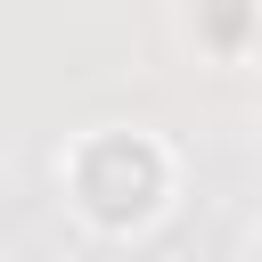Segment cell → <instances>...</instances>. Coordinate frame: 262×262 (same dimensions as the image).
<instances>
[{
  "label": "cell",
  "mask_w": 262,
  "mask_h": 262,
  "mask_svg": "<svg viewBox=\"0 0 262 262\" xmlns=\"http://www.w3.org/2000/svg\"><path fill=\"white\" fill-rule=\"evenodd\" d=\"M57 196L106 246L156 237L180 205V147L147 123H90L57 147Z\"/></svg>",
  "instance_id": "6da1fadb"
},
{
  "label": "cell",
  "mask_w": 262,
  "mask_h": 262,
  "mask_svg": "<svg viewBox=\"0 0 262 262\" xmlns=\"http://www.w3.org/2000/svg\"><path fill=\"white\" fill-rule=\"evenodd\" d=\"M180 41H188L205 66H254L262 0H188V8H180Z\"/></svg>",
  "instance_id": "7a4b0ae2"
}]
</instances>
